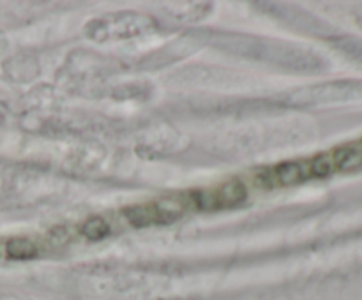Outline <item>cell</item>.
I'll return each instance as SVG.
<instances>
[{"mask_svg": "<svg viewBox=\"0 0 362 300\" xmlns=\"http://www.w3.org/2000/svg\"><path fill=\"white\" fill-rule=\"evenodd\" d=\"M156 27H158L156 20L145 16V14L119 13L90 21L85 32L94 41H108V39H127L148 34V32L156 30Z\"/></svg>", "mask_w": 362, "mask_h": 300, "instance_id": "6da1fadb", "label": "cell"}, {"mask_svg": "<svg viewBox=\"0 0 362 300\" xmlns=\"http://www.w3.org/2000/svg\"><path fill=\"white\" fill-rule=\"evenodd\" d=\"M311 179H327L336 173H352L362 169V138L308 159Z\"/></svg>", "mask_w": 362, "mask_h": 300, "instance_id": "7a4b0ae2", "label": "cell"}, {"mask_svg": "<svg viewBox=\"0 0 362 300\" xmlns=\"http://www.w3.org/2000/svg\"><path fill=\"white\" fill-rule=\"evenodd\" d=\"M247 196V189L240 180L233 179L221 186L209 191H197L191 196L193 203L204 210H218V208H232L243 203Z\"/></svg>", "mask_w": 362, "mask_h": 300, "instance_id": "3957f363", "label": "cell"}, {"mask_svg": "<svg viewBox=\"0 0 362 300\" xmlns=\"http://www.w3.org/2000/svg\"><path fill=\"white\" fill-rule=\"evenodd\" d=\"M258 180L265 187H288L306 182V180H311L308 159L281 162L274 168H269L264 175L258 176Z\"/></svg>", "mask_w": 362, "mask_h": 300, "instance_id": "277c9868", "label": "cell"}, {"mask_svg": "<svg viewBox=\"0 0 362 300\" xmlns=\"http://www.w3.org/2000/svg\"><path fill=\"white\" fill-rule=\"evenodd\" d=\"M124 215L127 217V221L133 226L138 228H145V226L151 224H159V214L158 207L154 203H144V205H134L124 210Z\"/></svg>", "mask_w": 362, "mask_h": 300, "instance_id": "5b68a950", "label": "cell"}, {"mask_svg": "<svg viewBox=\"0 0 362 300\" xmlns=\"http://www.w3.org/2000/svg\"><path fill=\"white\" fill-rule=\"evenodd\" d=\"M81 233H83L87 239L90 240H99L105 239L106 235H110V224L101 217H92L81 226Z\"/></svg>", "mask_w": 362, "mask_h": 300, "instance_id": "8992f818", "label": "cell"}, {"mask_svg": "<svg viewBox=\"0 0 362 300\" xmlns=\"http://www.w3.org/2000/svg\"><path fill=\"white\" fill-rule=\"evenodd\" d=\"M7 253H9L11 258H20V260H25V258L35 256L37 249H35L34 244L27 239H13L9 244H7Z\"/></svg>", "mask_w": 362, "mask_h": 300, "instance_id": "52a82bcc", "label": "cell"}]
</instances>
